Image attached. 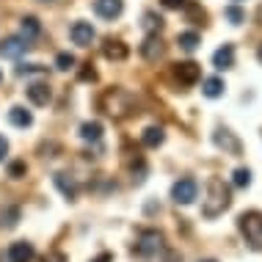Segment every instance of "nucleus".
Segmentation results:
<instances>
[{
    "label": "nucleus",
    "mask_w": 262,
    "mask_h": 262,
    "mask_svg": "<svg viewBox=\"0 0 262 262\" xmlns=\"http://www.w3.org/2000/svg\"><path fill=\"white\" fill-rule=\"evenodd\" d=\"M25 171H28L25 160H11V163H9V177H11V180H23Z\"/></svg>",
    "instance_id": "nucleus-28"
},
{
    "label": "nucleus",
    "mask_w": 262,
    "mask_h": 262,
    "mask_svg": "<svg viewBox=\"0 0 262 262\" xmlns=\"http://www.w3.org/2000/svg\"><path fill=\"white\" fill-rule=\"evenodd\" d=\"M41 262H67V254L63 251H47L45 257H41Z\"/></svg>",
    "instance_id": "nucleus-31"
},
{
    "label": "nucleus",
    "mask_w": 262,
    "mask_h": 262,
    "mask_svg": "<svg viewBox=\"0 0 262 262\" xmlns=\"http://www.w3.org/2000/svg\"><path fill=\"white\" fill-rule=\"evenodd\" d=\"M102 111L113 119H127V116H133V113L138 111V102H136V97H133L130 91L108 89L102 94Z\"/></svg>",
    "instance_id": "nucleus-2"
},
{
    "label": "nucleus",
    "mask_w": 262,
    "mask_h": 262,
    "mask_svg": "<svg viewBox=\"0 0 262 262\" xmlns=\"http://www.w3.org/2000/svg\"><path fill=\"white\" fill-rule=\"evenodd\" d=\"M69 36H72V41L77 47H91V41L97 39V31L91 23H86V19H77V23L69 28Z\"/></svg>",
    "instance_id": "nucleus-7"
},
{
    "label": "nucleus",
    "mask_w": 262,
    "mask_h": 262,
    "mask_svg": "<svg viewBox=\"0 0 262 262\" xmlns=\"http://www.w3.org/2000/svg\"><path fill=\"white\" fill-rule=\"evenodd\" d=\"M212 67L221 69V72L235 67V47H232V45H221V47H218V50L212 53Z\"/></svg>",
    "instance_id": "nucleus-14"
},
{
    "label": "nucleus",
    "mask_w": 262,
    "mask_h": 262,
    "mask_svg": "<svg viewBox=\"0 0 262 262\" xmlns=\"http://www.w3.org/2000/svg\"><path fill=\"white\" fill-rule=\"evenodd\" d=\"M138 50H141V58L144 61H158V58H163V53H166V45H163V39L158 33H149Z\"/></svg>",
    "instance_id": "nucleus-10"
},
{
    "label": "nucleus",
    "mask_w": 262,
    "mask_h": 262,
    "mask_svg": "<svg viewBox=\"0 0 262 262\" xmlns=\"http://www.w3.org/2000/svg\"><path fill=\"white\" fill-rule=\"evenodd\" d=\"M163 141H166V133H163V127H158V124L146 127L144 136H141V144H144L146 149H158Z\"/></svg>",
    "instance_id": "nucleus-17"
},
{
    "label": "nucleus",
    "mask_w": 262,
    "mask_h": 262,
    "mask_svg": "<svg viewBox=\"0 0 262 262\" xmlns=\"http://www.w3.org/2000/svg\"><path fill=\"white\" fill-rule=\"evenodd\" d=\"M199 262H215V259H199Z\"/></svg>",
    "instance_id": "nucleus-36"
},
{
    "label": "nucleus",
    "mask_w": 262,
    "mask_h": 262,
    "mask_svg": "<svg viewBox=\"0 0 262 262\" xmlns=\"http://www.w3.org/2000/svg\"><path fill=\"white\" fill-rule=\"evenodd\" d=\"M199 196V185H196V180H190V177H182V180H177L171 185V199L174 204H193V199Z\"/></svg>",
    "instance_id": "nucleus-4"
},
{
    "label": "nucleus",
    "mask_w": 262,
    "mask_h": 262,
    "mask_svg": "<svg viewBox=\"0 0 262 262\" xmlns=\"http://www.w3.org/2000/svg\"><path fill=\"white\" fill-rule=\"evenodd\" d=\"M102 55H105L108 61H124L127 55H130V47H127L124 41H119V39H105Z\"/></svg>",
    "instance_id": "nucleus-12"
},
{
    "label": "nucleus",
    "mask_w": 262,
    "mask_h": 262,
    "mask_svg": "<svg viewBox=\"0 0 262 262\" xmlns=\"http://www.w3.org/2000/svg\"><path fill=\"white\" fill-rule=\"evenodd\" d=\"M212 141H215V146H221L224 152H229V155H240V141L235 138V133H229V130H215V136H212Z\"/></svg>",
    "instance_id": "nucleus-13"
},
{
    "label": "nucleus",
    "mask_w": 262,
    "mask_h": 262,
    "mask_svg": "<svg viewBox=\"0 0 262 262\" xmlns=\"http://www.w3.org/2000/svg\"><path fill=\"white\" fill-rule=\"evenodd\" d=\"M144 28L149 33H160L163 31V17H160V14H155V11H146L144 14Z\"/></svg>",
    "instance_id": "nucleus-24"
},
{
    "label": "nucleus",
    "mask_w": 262,
    "mask_h": 262,
    "mask_svg": "<svg viewBox=\"0 0 262 262\" xmlns=\"http://www.w3.org/2000/svg\"><path fill=\"white\" fill-rule=\"evenodd\" d=\"M28 50H31V45H28V39L23 36H9L0 41V55L3 58H19V55H25Z\"/></svg>",
    "instance_id": "nucleus-8"
},
{
    "label": "nucleus",
    "mask_w": 262,
    "mask_h": 262,
    "mask_svg": "<svg viewBox=\"0 0 262 262\" xmlns=\"http://www.w3.org/2000/svg\"><path fill=\"white\" fill-rule=\"evenodd\" d=\"M224 80L221 77H207V80L202 83V94L204 97H210V100H215V97H221L224 94Z\"/></svg>",
    "instance_id": "nucleus-21"
},
{
    "label": "nucleus",
    "mask_w": 262,
    "mask_h": 262,
    "mask_svg": "<svg viewBox=\"0 0 262 262\" xmlns=\"http://www.w3.org/2000/svg\"><path fill=\"white\" fill-rule=\"evenodd\" d=\"M91 262H113V254H108V251H102L97 259H91Z\"/></svg>",
    "instance_id": "nucleus-34"
},
{
    "label": "nucleus",
    "mask_w": 262,
    "mask_h": 262,
    "mask_svg": "<svg viewBox=\"0 0 262 262\" xmlns=\"http://www.w3.org/2000/svg\"><path fill=\"white\" fill-rule=\"evenodd\" d=\"M19 215H23V210H19L17 204L6 207L3 212H0V226H3V229H14V226L19 224Z\"/></svg>",
    "instance_id": "nucleus-22"
},
{
    "label": "nucleus",
    "mask_w": 262,
    "mask_h": 262,
    "mask_svg": "<svg viewBox=\"0 0 262 262\" xmlns=\"http://www.w3.org/2000/svg\"><path fill=\"white\" fill-rule=\"evenodd\" d=\"M45 3H47V0H45Z\"/></svg>",
    "instance_id": "nucleus-38"
},
{
    "label": "nucleus",
    "mask_w": 262,
    "mask_h": 262,
    "mask_svg": "<svg viewBox=\"0 0 262 262\" xmlns=\"http://www.w3.org/2000/svg\"><path fill=\"white\" fill-rule=\"evenodd\" d=\"M237 229L251 249H257V251L262 249V212L259 210L243 212V215L237 218Z\"/></svg>",
    "instance_id": "nucleus-3"
},
{
    "label": "nucleus",
    "mask_w": 262,
    "mask_h": 262,
    "mask_svg": "<svg viewBox=\"0 0 262 262\" xmlns=\"http://www.w3.org/2000/svg\"><path fill=\"white\" fill-rule=\"evenodd\" d=\"M75 55L72 53H58L55 55V69H61V72H69V69H75Z\"/></svg>",
    "instance_id": "nucleus-25"
},
{
    "label": "nucleus",
    "mask_w": 262,
    "mask_h": 262,
    "mask_svg": "<svg viewBox=\"0 0 262 262\" xmlns=\"http://www.w3.org/2000/svg\"><path fill=\"white\" fill-rule=\"evenodd\" d=\"M160 3L163 6H166V9H185V6H188V0H160Z\"/></svg>",
    "instance_id": "nucleus-32"
},
{
    "label": "nucleus",
    "mask_w": 262,
    "mask_h": 262,
    "mask_svg": "<svg viewBox=\"0 0 262 262\" xmlns=\"http://www.w3.org/2000/svg\"><path fill=\"white\" fill-rule=\"evenodd\" d=\"M33 72H45L41 63H19L17 67V75H33Z\"/></svg>",
    "instance_id": "nucleus-30"
},
{
    "label": "nucleus",
    "mask_w": 262,
    "mask_h": 262,
    "mask_svg": "<svg viewBox=\"0 0 262 262\" xmlns=\"http://www.w3.org/2000/svg\"><path fill=\"white\" fill-rule=\"evenodd\" d=\"M28 100L41 108V105H47L53 100V91H50L47 83H31V86H28Z\"/></svg>",
    "instance_id": "nucleus-16"
},
{
    "label": "nucleus",
    "mask_w": 262,
    "mask_h": 262,
    "mask_svg": "<svg viewBox=\"0 0 262 262\" xmlns=\"http://www.w3.org/2000/svg\"><path fill=\"white\" fill-rule=\"evenodd\" d=\"M9 122H11L14 127H31V124H33V113L25 111L23 105H14V108L9 111Z\"/></svg>",
    "instance_id": "nucleus-18"
},
{
    "label": "nucleus",
    "mask_w": 262,
    "mask_h": 262,
    "mask_svg": "<svg viewBox=\"0 0 262 262\" xmlns=\"http://www.w3.org/2000/svg\"><path fill=\"white\" fill-rule=\"evenodd\" d=\"M0 83H3V72H0Z\"/></svg>",
    "instance_id": "nucleus-37"
},
{
    "label": "nucleus",
    "mask_w": 262,
    "mask_h": 262,
    "mask_svg": "<svg viewBox=\"0 0 262 262\" xmlns=\"http://www.w3.org/2000/svg\"><path fill=\"white\" fill-rule=\"evenodd\" d=\"M6 155H9V141H6L3 136H0V163H3Z\"/></svg>",
    "instance_id": "nucleus-33"
},
{
    "label": "nucleus",
    "mask_w": 262,
    "mask_h": 262,
    "mask_svg": "<svg viewBox=\"0 0 262 262\" xmlns=\"http://www.w3.org/2000/svg\"><path fill=\"white\" fill-rule=\"evenodd\" d=\"M177 45L182 47V50H188V53H193L196 47L202 45V36L196 31H182L180 36H177Z\"/></svg>",
    "instance_id": "nucleus-20"
},
{
    "label": "nucleus",
    "mask_w": 262,
    "mask_h": 262,
    "mask_svg": "<svg viewBox=\"0 0 262 262\" xmlns=\"http://www.w3.org/2000/svg\"><path fill=\"white\" fill-rule=\"evenodd\" d=\"M160 249H163V235L158 229H144V232H141L138 246H136L138 254H144V257H155Z\"/></svg>",
    "instance_id": "nucleus-5"
},
{
    "label": "nucleus",
    "mask_w": 262,
    "mask_h": 262,
    "mask_svg": "<svg viewBox=\"0 0 262 262\" xmlns=\"http://www.w3.org/2000/svg\"><path fill=\"white\" fill-rule=\"evenodd\" d=\"M94 11L102 19H116L124 11V0H94Z\"/></svg>",
    "instance_id": "nucleus-11"
},
{
    "label": "nucleus",
    "mask_w": 262,
    "mask_h": 262,
    "mask_svg": "<svg viewBox=\"0 0 262 262\" xmlns=\"http://www.w3.org/2000/svg\"><path fill=\"white\" fill-rule=\"evenodd\" d=\"M232 207V190L221 177H212L207 182V199L202 202V215L204 218H218L221 212Z\"/></svg>",
    "instance_id": "nucleus-1"
},
{
    "label": "nucleus",
    "mask_w": 262,
    "mask_h": 262,
    "mask_svg": "<svg viewBox=\"0 0 262 262\" xmlns=\"http://www.w3.org/2000/svg\"><path fill=\"white\" fill-rule=\"evenodd\" d=\"M77 77H80L83 83H94L97 80V72H94V67H91V63H83V69L77 72Z\"/></svg>",
    "instance_id": "nucleus-29"
},
{
    "label": "nucleus",
    "mask_w": 262,
    "mask_h": 262,
    "mask_svg": "<svg viewBox=\"0 0 262 262\" xmlns=\"http://www.w3.org/2000/svg\"><path fill=\"white\" fill-rule=\"evenodd\" d=\"M80 138L83 141H94L97 144V141L102 138V124L100 122H83L80 124Z\"/></svg>",
    "instance_id": "nucleus-23"
},
{
    "label": "nucleus",
    "mask_w": 262,
    "mask_h": 262,
    "mask_svg": "<svg viewBox=\"0 0 262 262\" xmlns=\"http://www.w3.org/2000/svg\"><path fill=\"white\" fill-rule=\"evenodd\" d=\"M224 14H226V19H229L232 25H240V23L246 19V14H243V9H240V6H226Z\"/></svg>",
    "instance_id": "nucleus-27"
},
{
    "label": "nucleus",
    "mask_w": 262,
    "mask_h": 262,
    "mask_svg": "<svg viewBox=\"0 0 262 262\" xmlns=\"http://www.w3.org/2000/svg\"><path fill=\"white\" fill-rule=\"evenodd\" d=\"M174 77L182 83V86H193V83H199V77H202V67L196 61L174 63Z\"/></svg>",
    "instance_id": "nucleus-6"
},
{
    "label": "nucleus",
    "mask_w": 262,
    "mask_h": 262,
    "mask_svg": "<svg viewBox=\"0 0 262 262\" xmlns=\"http://www.w3.org/2000/svg\"><path fill=\"white\" fill-rule=\"evenodd\" d=\"M53 182H55V188L61 190V196H63L67 202H75V199H77V185L69 180V174L55 171V174H53Z\"/></svg>",
    "instance_id": "nucleus-15"
},
{
    "label": "nucleus",
    "mask_w": 262,
    "mask_h": 262,
    "mask_svg": "<svg viewBox=\"0 0 262 262\" xmlns=\"http://www.w3.org/2000/svg\"><path fill=\"white\" fill-rule=\"evenodd\" d=\"M257 58H259V63H262V45H259V50H257Z\"/></svg>",
    "instance_id": "nucleus-35"
},
{
    "label": "nucleus",
    "mask_w": 262,
    "mask_h": 262,
    "mask_svg": "<svg viewBox=\"0 0 262 262\" xmlns=\"http://www.w3.org/2000/svg\"><path fill=\"white\" fill-rule=\"evenodd\" d=\"M232 182H235V188H249L251 185V171H249V168H235Z\"/></svg>",
    "instance_id": "nucleus-26"
},
{
    "label": "nucleus",
    "mask_w": 262,
    "mask_h": 262,
    "mask_svg": "<svg viewBox=\"0 0 262 262\" xmlns=\"http://www.w3.org/2000/svg\"><path fill=\"white\" fill-rule=\"evenodd\" d=\"M33 243H28V240H17V243H11L9 249H6V262H31L33 259Z\"/></svg>",
    "instance_id": "nucleus-9"
},
{
    "label": "nucleus",
    "mask_w": 262,
    "mask_h": 262,
    "mask_svg": "<svg viewBox=\"0 0 262 262\" xmlns=\"http://www.w3.org/2000/svg\"><path fill=\"white\" fill-rule=\"evenodd\" d=\"M19 31H23V39L31 41V39H36L41 33V23L36 17H23V19H19Z\"/></svg>",
    "instance_id": "nucleus-19"
}]
</instances>
